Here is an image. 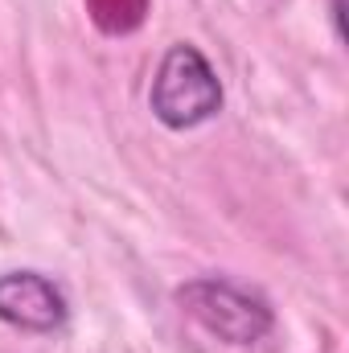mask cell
I'll list each match as a JSON object with an SVG mask.
<instances>
[{"instance_id":"1","label":"cell","mask_w":349,"mask_h":353,"mask_svg":"<svg viewBox=\"0 0 349 353\" xmlns=\"http://www.w3.org/2000/svg\"><path fill=\"white\" fill-rule=\"evenodd\" d=\"M148 103H152V115L173 128V132H189V128H201L206 119H214L222 111V83H218V70L206 62V54L197 46H173L161 66H157V79L148 90Z\"/></svg>"},{"instance_id":"2","label":"cell","mask_w":349,"mask_h":353,"mask_svg":"<svg viewBox=\"0 0 349 353\" xmlns=\"http://www.w3.org/2000/svg\"><path fill=\"white\" fill-rule=\"evenodd\" d=\"M177 304L226 345H255L275 325L271 304L259 292H247L230 279H189L177 288Z\"/></svg>"},{"instance_id":"3","label":"cell","mask_w":349,"mask_h":353,"mask_svg":"<svg viewBox=\"0 0 349 353\" xmlns=\"http://www.w3.org/2000/svg\"><path fill=\"white\" fill-rule=\"evenodd\" d=\"M70 316L66 296L41 271H4L0 275V321L21 333H54Z\"/></svg>"}]
</instances>
